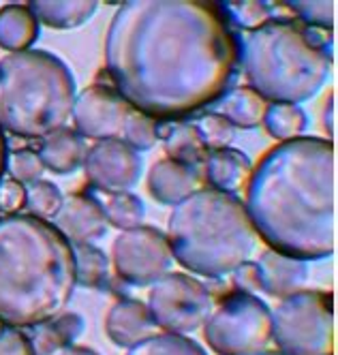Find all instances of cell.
Instances as JSON below:
<instances>
[{"mask_svg": "<svg viewBox=\"0 0 338 355\" xmlns=\"http://www.w3.org/2000/svg\"><path fill=\"white\" fill-rule=\"evenodd\" d=\"M0 355H37L31 338L15 327H0Z\"/></svg>", "mask_w": 338, "mask_h": 355, "instance_id": "33", "label": "cell"}, {"mask_svg": "<svg viewBox=\"0 0 338 355\" xmlns=\"http://www.w3.org/2000/svg\"><path fill=\"white\" fill-rule=\"evenodd\" d=\"M62 201L60 189L49 180H37L31 184V189H26V208L37 218H54Z\"/></svg>", "mask_w": 338, "mask_h": 355, "instance_id": "28", "label": "cell"}, {"mask_svg": "<svg viewBox=\"0 0 338 355\" xmlns=\"http://www.w3.org/2000/svg\"><path fill=\"white\" fill-rule=\"evenodd\" d=\"M131 112L133 107L114 88L94 84L75 96L71 118L75 122V133L80 137L105 141L122 137Z\"/></svg>", "mask_w": 338, "mask_h": 355, "instance_id": "11", "label": "cell"}, {"mask_svg": "<svg viewBox=\"0 0 338 355\" xmlns=\"http://www.w3.org/2000/svg\"><path fill=\"white\" fill-rule=\"evenodd\" d=\"M236 285H240V289H259L255 263H244L236 270Z\"/></svg>", "mask_w": 338, "mask_h": 355, "instance_id": "35", "label": "cell"}, {"mask_svg": "<svg viewBox=\"0 0 338 355\" xmlns=\"http://www.w3.org/2000/svg\"><path fill=\"white\" fill-rule=\"evenodd\" d=\"M323 126L330 137L336 135V96L334 92L330 94L328 103H326V110H323Z\"/></svg>", "mask_w": 338, "mask_h": 355, "instance_id": "36", "label": "cell"}, {"mask_svg": "<svg viewBox=\"0 0 338 355\" xmlns=\"http://www.w3.org/2000/svg\"><path fill=\"white\" fill-rule=\"evenodd\" d=\"M285 7L294 11L304 26L326 28V31L334 28V3H300V0H294V3H287Z\"/></svg>", "mask_w": 338, "mask_h": 355, "instance_id": "31", "label": "cell"}, {"mask_svg": "<svg viewBox=\"0 0 338 355\" xmlns=\"http://www.w3.org/2000/svg\"><path fill=\"white\" fill-rule=\"evenodd\" d=\"M332 31L272 17L238 43L248 88L266 103H302L315 96L332 71Z\"/></svg>", "mask_w": 338, "mask_h": 355, "instance_id": "4", "label": "cell"}, {"mask_svg": "<svg viewBox=\"0 0 338 355\" xmlns=\"http://www.w3.org/2000/svg\"><path fill=\"white\" fill-rule=\"evenodd\" d=\"M75 276L77 283L86 287H96L105 281L108 276V257L103 255V250L90 246V244H75Z\"/></svg>", "mask_w": 338, "mask_h": 355, "instance_id": "27", "label": "cell"}, {"mask_svg": "<svg viewBox=\"0 0 338 355\" xmlns=\"http://www.w3.org/2000/svg\"><path fill=\"white\" fill-rule=\"evenodd\" d=\"M7 169L11 171L13 180L24 184V182H37L45 167H43L37 152L24 148V150L13 152L11 159L7 161Z\"/></svg>", "mask_w": 338, "mask_h": 355, "instance_id": "32", "label": "cell"}, {"mask_svg": "<svg viewBox=\"0 0 338 355\" xmlns=\"http://www.w3.org/2000/svg\"><path fill=\"white\" fill-rule=\"evenodd\" d=\"M114 266L122 281L131 285L157 283L171 266L167 238L154 227H135L122 232L114 242Z\"/></svg>", "mask_w": 338, "mask_h": 355, "instance_id": "10", "label": "cell"}, {"mask_svg": "<svg viewBox=\"0 0 338 355\" xmlns=\"http://www.w3.org/2000/svg\"><path fill=\"white\" fill-rule=\"evenodd\" d=\"M199 171L197 167L182 165L171 159H161L152 165L148 173L150 195L165 206H178L182 199L197 191Z\"/></svg>", "mask_w": 338, "mask_h": 355, "instance_id": "15", "label": "cell"}, {"mask_svg": "<svg viewBox=\"0 0 338 355\" xmlns=\"http://www.w3.org/2000/svg\"><path fill=\"white\" fill-rule=\"evenodd\" d=\"M128 355H205V351L182 334H152L131 347Z\"/></svg>", "mask_w": 338, "mask_h": 355, "instance_id": "26", "label": "cell"}, {"mask_svg": "<svg viewBox=\"0 0 338 355\" xmlns=\"http://www.w3.org/2000/svg\"><path fill=\"white\" fill-rule=\"evenodd\" d=\"M22 208H26V189L17 180H5L0 182V212L17 214Z\"/></svg>", "mask_w": 338, "mask_h": 355, "instance_id": "34", "label": "cell"}, {"mask_svg": "<svg viewBox=\"0 0 338 355\" xmlns=\"http://www.w3.org/2000/svg\"><path fill=\"white\" fill-rule=\"evenodd\" d=\"M108 334L110 338L120 347H135L144 338L152 336L154 321L148 313V306L135 300H120L114 304L112 311L108 313Z\"/></svg>", "mask_w": 338, "mask_h": 355, "instance_id": "17", "label": "cell"}, {"mask_svg": "<svg viewBox=\"0 0 338 355\" xmlns=\"http://www.w3.org/2000/svg\"><path fill=\"white\" fill-rule=\"evenodd\" d=\"M201 167L208 184H212L214 191L229 193V195L238 193L242 187H246L253 171L251 159L233 148L210 150Z\"/></svg>", "mask_w": 338, "mask_h": 355, "instance_id": "16", "label": "cell"}, {"mask_svg": "<svg viewBox=\"0 0 338 355\" xmlns=\"http://www.w3.org/2000/svg\"><path fill=\"white\" fill-rule=\"evenodd\" d=\"M262 124L266 126V131L274 139H278L282 144V141H291V139L302 137L308 120H306V114L300 105L268 103Z\"/></svg>", "mask_w": 338, "mask_h": 355, "instance_id": "24", "label": "cell"}, {"mask_svg": "<svg viewBox=\"0 0 338 355\" xmlns=\"http://www.w3.org/2000/svg\"><path fill=\"white\" fill-rule=\"evenodd\" d=\"M205 340L219 355H259L272 343V315L244 291L231 293L205 321Z\"/></svg>", "mask_w": 338, "mask_h": 355, "instance_id": "8", "label": "cell"}, {"mask_svg": "<svg viewBox=\"0 0 338 355\" xmlns=\"http://www.w3.org/2000/svg\"><path fill=\"white\" fill-rule=\"evenodd\" d=\"M255 268L259 278V289L282 300L302 291V287L308 281L306 261L280 255V252L274 250L264 252L255 263Z\"/></svg>", "mask_w": 338, "mask_h": 355, "instance_id": "14", "label": "cell"}, {"mask_svg": "<svg viewBox=\"0 0 338 355\" xmlns=\"http://www.w3.org/2000/svg\"><path fill=\"white\" fill-rule=\"evenodd\" d=\"M142 157L122 139L94 144L84 159V171L90 184L99 191H128L142 178Z\"/></svg>", "mask_w": 338, "mask_h": 355, "instance_id": "12", "label": "cell"}, {"mask_svg": "<svg viewBox=\"0 0 338 355\" xmlns=\"http://www.w3.org/2000/svg\"><path fill=\"white\" fill-rule=\"evenodd\" d=\"M124 144L131 146L135 152L137 150H150L159 139V122L152 120L150 116L133 110L131 116L126 118L124 124Z\"/></svg>", "mask_w": 338, "mask_h": 355, "instance_id": "29", "label": "cell"}, {"mask_svg": "<svg viewBox=\"0 0 338 355\" xmlns=\"http://www.w3.org/2000/svg\"><path fill=\"white\" fill-rule=\"evenodd\" d=\"M221 11L225 13L229 26L240 28V31H257L264 24H268L274 13L270 3H257V0H244V3H225L221 5Z\"/></svg>", "mask_w": 338, "mask_h": 355, "instance_id": "25", "label": "cell"}, {"mask_svg": "<svg viewBox=\"0 0 338 355\" xmlns=\"http://www.w3.org/2000/svg\"><path fill=\"white\" fill-rule=\"evenodd\" d=\"M51 355H99V353H94L92 349H86V347H71V345H65V347L56 349Z\"/></svg>", "mask_w": 338, "mask_h": 355, "instance_id": "37", "label": "cell"}, {"mask_svg": "<svg viewBox=\"0 0 338 355\" xmlns=\"http://www.w3.org/2000/svg\"><path fill=\"white\" fill-rule=\"evenodd\" d=\"M165 137V152L167 159L178 161L189 167L203 165L208 157V148L203 146L199 133L193 124H171L167 126V133H161ZM159 135V137H161Z\"/></svg>", "mask_w": 338, "mask_h": 355, "instance_id": "22", "label": "cell"}, {"mask_svg": "<svg viewBox=\"0 0 338 355\" xmlns=\"http://www.w3.org/2000/svg\"><path fill=\"white\" fill-rule=\"evenodd\" d=\"M244 210L274 252L302 261L336 250V150L332 139L298 137L270 148L253 167Z\"/></svg>", "mask_w": 338, "mask_h": 355, "instance_id": "2", "label": "cell"}, {"mask_svg": "<svg viewBox=\"0 0 338 355\" xmlns=\"http://www.w3.org/2000/svg\"><path fill=\"white\" fill-rule=\"evenodd\" d=\"M236 64L238 39L214 3L131 0L110 21L108 75L128 105L157 122L217 103Z\"/></svg>", "mask_w": 338, "mask_h": 355, "instance_id": "1", "label": "cell"}, {"mask_svg": "<svg viewBox=\"0 0 338 355\" xmlns=\"http://www.w3.org/2000/svg\"><path fill=\"white\" fill-rule=\"evenodd\" d=\"M99 201V206L108 218V225H114L122 232L135 230L140 227L142 218H144V204L142 199L128 191H101L99 197H94Z\"/></svg>", "mask_w": 338, "mask_h": 355, "instance_id": "23", "label": "cell"}, {"mask_svg": "<svg viewBox=\"0 0 338 355\" xmlns=\"http://www.w3.org/2000/svg\"><path fill=\"white\" fill-rule=\"evenodd\" d=\"M75 103L71 69L43 49L0 60V129L17 137H47L65 129Z\"/></svg>", "mask_w": 338, "mask_h": 355, "instance_id": "6", "label": "cell"}, {"mask_svg": "<svg viewBox=\"0 0 338 355\" xmlns=\"http://www.w3.org/2000/svg\"><path fill=\"white\" fill-rule=\"evenodd\" d=\"M167 244L180 266L219 278L251 261L259 236L236 195L201 189L174 206Z\"/></svg>", "mask_w": 338, "mask_h": 355, "instance_id": "5", "label": "cell"}, {"mask_svg": "<svg viewBox=\"0 0 338 355\" xmlns=\"http://www.w3.org/2000/svg\"><path fill=\"white\" fill-rule=\"evenodd\" d=\"M272 315V340L282 355H332V293L298 291L285 297Z\"/></svg>", "mask_w": 338, "mask_h": 355, "instance_id": "7", "label": "cell"}, {"mask_svg": "<svg viewBox=\"0 0 338 355\" xmlns=\"http://www.w3.org/2000/svg\"><path fill=\"white\" fill-rule=\"evenodd\" d=\"M86 152V144L80 135L71 129H60L43 137L37 155L45 169L54 173H73L84 165Z\"/></svg>", "mask_w": 338, "mask_h": 355, "instance_id": "18", "label": "cell"}, {"mask_svg": "<svg viewBox=\"0 0 338 355\" xmlns=\"http://www.w3.org/2000/svg\"><path fill=\"white\" fill-rule=\"evenodd\" d=\"M77 287L73 244L33 214L0 218V323L37 327L60 317Z\"/></svg>", "mask_w": 338, "mask_h": 355, "instance_id": "3", "label": "cell"}, {"mask_svg": "<svg viewBox=\"0 0 338 355\" xmlns=\"http://www.w3.org/2000/svg\"><path fill=\"white\" fill-rule=\"evenodd\" d=\"M195 129L203 141V146L210 150H221V148H229V144L233 141V126L219 114H205L201 116L195 124Z\"/></svg>", "mask_w": 338, "mask_h": 355, "instance_id": "30", "label": "cell"}, {"mask_svg": "<svg viewBox=\"0 0 338 355\" xmlns=\"http://www.w3.org/2000/svg\"><path fill=\"white\" fill-rule=\"evenodd\" d=\"M212 295L187 274H165L152 283L148 313L169 334H187L212 315Z\"/></svg>", "mask_w": 338, "mask_h": 355, "instance_id": "9", "label": "cell"}, {"mask_svg": "<svg viewBox=\"0 0 338 355\" xmlns=\"http://www.w3.org/2000/svg\"><path fill=\"white\" fill-rule=\"evenodd\" d=\"M26 7L37 21L58 31L82 26L96 11L94 0H35Z\"/></svg>", "mask_w": 338, "mask_h": 355, "instance_id": "20", "label": "cell"}, {"mask_svg": "<svg viewBox=\"0 0 338 355\" xmlns=\"http://www.w3.org/2000/svg\"><path fill=\"white\" fill-rule=\"evenodd\" d=\"M7 161H9V152H7V139L5 133L0 129V182H3V175L7 171Z\"/></svg>", "mask_w": 338, "mask_h": 355, "instance_id": "38", "label": "cell"}, {"mask_svg": "<svg viewBox=\"0 0 338 355\" xmlns=\"http://www.w3.org/2000/svg\"><path fill=\"white\" fill-rule=\"evenodd\" d=\"M39 39V21L24 5H9L0 11V47L24 52Z\"/></svg>", "mask_w": 338, "mask_h": 355, "instance_id": "21", "label": "cell"}, {"mask_svg": "<svg viewBox=\"0 0 338 355\" xmlns=\"http://www.w3.org/2000/svg\"><path fill=\"white\" fill-rule=\"evenodd\" d=\"M268 103L259 96L255 90L248 86L233 88L225 92L217 103H214V114L223 116L233 129H255L262 124L264 114H266Z\"/></svg>", "mask_w": 338, "mask_h": 355, "instance_id": "19", "label": "cell"}, {"mask_svg": "<svg viewBox=\"0 0 338 355\" xmlns=\"http://www.w3.org/2000/svg\"><path fill=\"white\" fill-rule=\"evenodd\" d=\"M56 230L75 246V244H90L105 236L108 218L103 214L99 201L92 195H71L62 201L60 210L54 216Z\"/></svg>", "mask_w": 338, "mask_h": 355, "instance_id": "13", "label": "cell"}, {"mask_svg": "<svg viewBox=\"0 0 338 355\" xmlns=\"http://www.w3.org/2000/svg\"><path fill=\"white\" fill-rule=\"evenodd\" d=\"M259 355H282V353H259Z\"/></svg>", "mask_w": 338, "mask_h": 355, "instance_id": "39", "label": "cell"}]
</instances>
